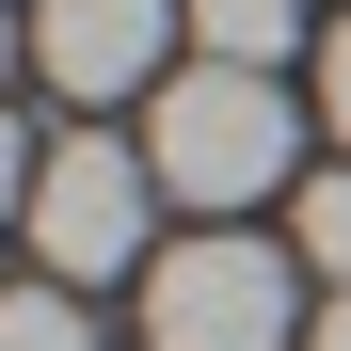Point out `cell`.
<instances>
[{"mask_svg":"<svg viewBox=\"0 0 351 351\" xmlns=\"http://www.w3.org/2000/svg\"><path fill=\"white\" fill-rule=\"evenodd\" d=\"M287 80L271 64H176L160 80V128H144V160H160V192L176 208H256V192H287Z\"/></svg>","mask_w":351,"mask_h":351,"instance_id":"cell-1","label":"cell"},{"mask_svg":"<svg viewBox=\"0 0 351 351\" xmlns=\"http://www.w3.org/2000/svg\"><path fill=\"white\" fill-rule=\"evenodd\" d=\"M160 160L112 144V128H64L32 176V271L48 287H112V271H160Z\"/></svg>","mask_w":351,"mask_h":351,"instance_id":"cell-2","label":"cell"},{"mask_svg":"<svg viewBox=\"0 0 351 351\" xmlns=\"http://www.w3.org/2000/svg\"><path fill=\"white\" fill-rule=\"evenodd\" d=\"M287 256L271 240H176L160 271H144V351H287Z\"/></svg>","mask_w":351,"mask_h":351,"instance_id":"cell-3","label":"cell"},{"mask_svg":"<svg viewBox=\"0 0 351 351\" xmlns=\"http://www.w3.org/2000/svg\"><path fill=\"white\" fill-rule=\"evenodd\" d=\"M160 48H176V0H32V64L48 96H144L160 80Z\"/></svg>","mask_w":351,"mask_h":351,"instance_id":"cell-4","label":"cell"},{"mask_svg":"<svg viewBox=\"0 0 351 351\" xmlns=\"http://www.w3.org/2000/svg\"><path fill=\"white\" fill-rule=\"evenodd\" d=\"M287 32H304V0H192L208 64H287Z\"/></svg>","mask_w":351,"mask_h":351,"instance_id":"cell-5","label":"cell"},{"mask_svg":"<svg viewBox=\"0 0 351 351\" xmlns=\"http://www.w3.org/2000/svg\"><path fill=\"white\" fill-rule=\"evenodd\" d=\"M0 351H96L80 287H0Z\"/></svg>","mask_w":351,"mask_h":351,"instance_id":"cell-6","label":"cell"},{"mask_svg":"<svg viewBox=\"0 0 351 351\" xmlns=\"http://www.w3.org/2000/svg\"><path fill=\"white\" fill-rule=\"evenodd\" d=\"M287 223H304V271H335V287H351V160H335V176H304V208H287Z\"/></svg>","mask_w":351,"mask_h":351,"instance_id":"cell-7","label":"cell"},{"mask_svg":"<svg viewBox=\"0 0 351 351\" xmlns=\"http://www.w3.org/2000/svg\"><path fill=\"white\" fill-rule=\"evenodd\" d=\"M319 128H335V144H351V16H335V32H319Z\"/></svg>","mask_w":351,"mask_h":351,"instance_id":"cell-8","label":"cell"},{"mask_svg":"<svg viewBox=\"0 0 351 351\" xmlns=\"http://www.w3.org/2000/svg\"><path fill=\"white\" fill-rule=\"evenodd\" d=\"M32 176H48V160L16 144V112H0V223H32Z\"/></svg>","mask_w":351,"mask_h":351,"instance_id":"cell-9","label":"cell"},{"mask_svg":"<svg viewBox=\"0 0 351 351\" xmlns=\"http://www.w3.org/2000/svg\"><path fill=\"white\" fill-rule=\"evenodd\" d=\"M304 351H351V287H335V304H319V319H304Z\"/></svg>","mask_w":351,"mask_h":351,"instance_id":"cell-10","label":"cell"},{"mask_svg":"<svg viewBox=\"0 0 351 351\" xmlns=\"http://www.w3.org/2000/svg\"><path fill=\"white\" fill-rule=\"evenodd\" d=\"M0 64H16V16H0Z\"/></svg>","mask_w":351,"mask_h":351,"instance_id":"cell-11","label":"cell"}]
</instances>
